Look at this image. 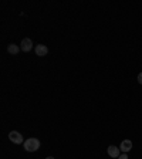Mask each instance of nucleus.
Segmentation results:
<instances>
[{
    "label": "nucleus",
    "mask_w": 142,
    "mask_h": 159,
    "mask_svg": "<svg viewBox=\"0 0 142 159\" xmlns=\"http://www.w3.org/2000/svg\"><path fill=\"white\" fill-rule=\"evenodd\" d=\"M34 51H36V54L39 57H44L47 53H48V47L44 46V44H37L36 48H34Z\"/></svg>",
    "instance_id": "obj_5"
},
{
    "label": "nucleus",
    "mask_w": 142,
    "mask_h": 159,
    "mask_svg": "<svg viewBox=\"0 0 142 159\" xmlns=\"http://www.w3.org/2000/svg\"><path fill=\"white\" fill-rule=\"evenodd\" d=\"M9 139L13 143H16V145H20V143H24V138L23 135L20 132H17V131H11V132L9 134Z\"/></svg>",
    "instance_id": "obj_2"
},
{
    "label": "nucleus",
    "mask_w": 142,
    "mask_h": 159,
    "mask_svg": "<svg viewBox=\"0 0 142 159\" xmlns=\"http://www.w3.org/2000/svg\"><path fill=\"white\" fill-rule=\"evenodd\" d=\"M31 48H33V40L29 39V37L21 40V43H20V50H21V51L29 53V51H31Z\"/></svg>",
    "instance_id": "obj_3"
},
{
    "label": "nucleus",
    "mask_w": 142,
    "mask_h": 159,
    "mask_svg": "<svg viewBox=\"0 0 142 159\" xmlns=\"http://www.w3.org/2000/svg\"><path fill=\"white\" fill-rule=\"evenodd\" d=\"M118 159H128V155H126V153H122V155L118 156Z\"/></svg>",
    "instance_id": "obj_8"
},
{
    "label": "nucleus",
    "mask_w": 142,
    "mask_h": 159,
    "mask_svg": "<svg viewBox=\"0 0 142 159\" xmlns=\"http://www.w3.org/2000/svg\"><path fill=\"white\" fill-rule=\"evenodd\" d=\"M107 152H108V155L111 156V158H118V156L121 155V153H119L121 152V149L115 145H109L108 149H107Z\"/></svg>",
    "instance_id": "obj_6"
},
{
    "label": "nucleus",
    "mask_w": 142,
    "mask_h": 159,
    "mask_svg": "<svg viewBox=\"0 0 142 159\" xmlns=\"http://www.w3.org/2000/svg\"><path fill=\"white\" fill-rule=\"evenodd\" d=\"M119 149L122 151V153H128L132 149V141L131 139H124L121 145H119Z\"/></svg>",
    "instance_id": "obj_4"
},
{
    "label": "nucleus",
    "mask_w": 142,
    "mask_h": 159,
    "mask_svg": "<svg viewBox=\"0 0 142 159\" xmlns=\"http://www.w3.org/2000/svg\"><path fill=\"white\" fill-rule=\"evenodd\" d=\"M138 83H139V84H141V85H142V73H141V74H139V75H138Z\"/></svg>",
    "instance_id": "obj_9"
},
{
    "label": "nucleus",
    "mask_w": 142,
    "mask_h": 159,
    "mask_svg": "<svg viewBox=\"0 0 142 159\" xmlns=\"http://www.w3.org/2000/svg\"><path fill=\"white\" fill-rule=\"evenodd\" d=\"M7 51H9V54H13V56H16V54H19L20 47L17 46V44L11 43V44H9V46H7Z\"/></svg>",
    "instance_id": "obj_7"
},
{
    "label": "nucleus",
    "mask_w": 142,
    "mask_h": 159,
    "mask_svg": "<svg viewBox=\"0 0 142 159\" xmlns=\"http://www.w3.org/2000/svg\"><path fill=\"white\" fill-rule=\"evenodd\" d=\"M40 145H41V143H40V141L37 138H29V139H26L23 143L24 149H26L27 152H36V151H39Z\"/></svg>",
    "instance_id": "obj_1"
},
{
    "label": "nucleus",
    "mask_w": 142,
    "mask_h": 159,
    "mask_svg": "<svg viewBox=\"0 0 142 159\" xmlns=\"http://www.w3.org/2000/svg\"><path fill=\"white\" fill-rule=\"evenodd\" d=\"M46 159H54V156H47Z\"/></svg>",
    "instance_id": "obj_10"
}]
</instances>
